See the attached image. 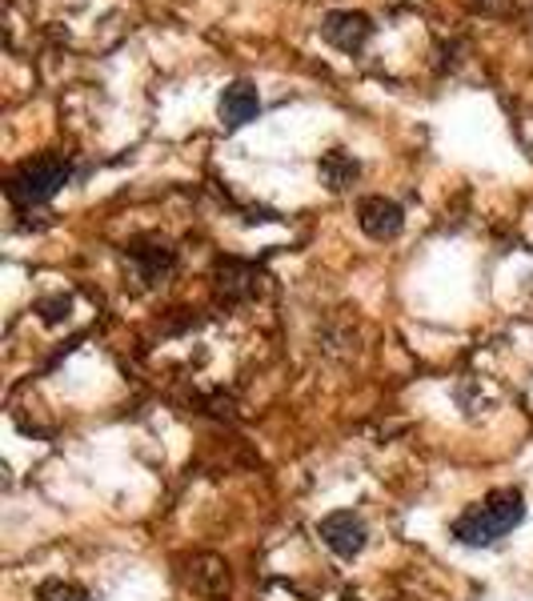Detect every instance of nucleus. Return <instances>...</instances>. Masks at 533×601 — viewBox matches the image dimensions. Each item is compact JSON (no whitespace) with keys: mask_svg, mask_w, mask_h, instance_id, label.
<instances>
[{"mask_svg":"<svg viewBox=\"0 0 533 601\" xmlns=\"http://www.w3.org/2000/svg\"><path fill=\"white\" fill-rule=\"evenodd\" d=\"M521 517H525V497H521V490L501 485V490L485 493L482 505L465 509V514L453 521V538H458L461 545L485 550V545H497L509 529H518Z\"/></svg>","mask_w":533,"mask_h":601,"instance_id":"f257e3e1","label":"nucleus"},{"mask_svg":"<svg viewBox=\"0 0 533 601\" xmlns=\"http://www.w3.org/2000/svg\"><path fill=\"white\" fill-rule=\"evenodd\" d=\"M73 177V165H69V157H57V153H45V157H33L25 160L21 169L9 177V184H4V193H9V201L13 205H21V209H33V205H45L57 189H61L64 181Z\"/></svg>","mask_w":533,"mask_h":601,"instance_id":"f03ea898","label":"nucleus"},{"mask_svg":"<svg viewBox=\"0 0 533 601\" xmlns=\"http://www.w3.org/2000/svg\"><path fill=\"white\" fill-rule=\"evenodd\" d=\"M213 289H217V301H225V305H245L261 293V269L241 257H225L213 269Z\"/></svg>","mask_w":533,"mask_h":601,"instance_id":"7ed1b4c3","label":"nucleus"},{"mask_svg":"<svg viewBox=\"0 0 533 601\" xmlns=\"http://www.w3.org/2000/svg\"><path fill=\"white\" fill-rule=\"evenodd\" d=\"M124 253H129L133 269H137V277L145 285L165 281L177 269V249L169 241H161V237H137L133 245H124Z\"/></svg>","mask_w":533,"mask_h":601,"instance_id":"20e7f679","label":"nucleus"},{"mask_svg":"<svg viewBox=\"0 0 533 601\" xmlns=\"http://www.w3.org/2000/svg\"><path fill=\"white\" fill-rule=\"evenodd\" d=\"M317 533H322V541L337 553V557H358V553L365 550V541H370L365 521H361L358 514H349V509H337V514L322 517Z\"/></svg>","mask_w":533,"mask_h":601,"instance_id":"39448f33","label":"nucleus"},{"mask_svg":"<svg viewBox=\"0 0 533 601\" xmlns=\"http://www.w3.org/2000/svg\"><path fill=\"white\" fill-rule=\"evenodd\" d=\"M358 221L373 241H389V237L401 233L405 213H401V205L389 201V196H365V201L358 205Z\"/></svg>","mask_w":533,"mask_h":601,"instance_id":"423d86ee","label":"nucleus"},{"mask_svg":"<svg viewBox=\"0 0 533 601\" xmlns=\"http://www.w3.org/2000/svg\"><path fill=\"white\" fill-rule=\"evenodd\" d=\"M322 33L329 45H337L341 52H358L365 40H370L373 25L365 13H353V9H337L322 21Z\"/></svg>","mask_w":533,"mask_h":601,"instance_id":"0eeeda50","label":"nucleus"},{"mask_svg":"<svg viewBox=\"0 0 533 601\" xmlns=\"http://www.w3.org/2000/svg\"><path fill=\"white\" fill-rule=\"evenodd\" d=\"M261 112V97L257 88L249 85V81H233V85L221 93V121L225 129H241V124L257 121Z\"/></svg>","mask_w":533,"mask_h":601,"instance_id":"6e6552de","label":"nucleus"},{"mask_svg":"<svg viewBox=\"0 0 533 601\" xmlns=\"http://www.w3.org/2000/svg\"><path fill=\"white\" fill-rule=\"evenodd\" d=\"M189 586L197 589L205 601H225L229 598V565L221 557H197L193 574H189Z\"/></svg>","mask_w":533,"mask_h":601,"instance_id":"1a4fd4ad","label":"nucleus"},{"mask_svg":"<svg viewBox=\"0 0 533 601\" xmlns=\"http://www.w3.org/2000/svg\"><path fill=\"white\" fill-rule=\"evenodd\" d=\"M317 172H322L325 189H334V193H346V189H353V181L361 177V165L349 157V153L334 148V153H325V157H322Z\"/></svg>","mask_w":533,"mask_h":601,"instance_id":"9d476101","label":"nucleus"},{"mask_svg":"<svg viewBox=\"0 0 533 601\" xmlns=\"http://www.w3.org/2000/svg\"><path fill=\"white\" fill-rule=\"evenodd\" d=\"M37 601H93L88 589L73 586V581H61V577H49L37 586Z\"/></svg>","mask_w":533,"mask_h":601,"instance_id":"9b49d317","label":"nucleus"},{"mask_svg":"<svg viewBox=\"0 0 533 601\" xmlns=\"http://www.w3.org/2000/svg\"><path fill=\"white\" fill-rule=\"evenodd\" d=\"M37 313H40V321H45V325H61V321H69V313H73V297H64V293L40 297Z\"/></svg>","mask_w":533,"mask_h":601,"instance_id":"f8f14e48","label":"nucleus"},{"mask_svg":"<svg viewBox=\"0 0 533 601\" xmlns=\"http://www.w3.org/2000/svg\"><path fill=\"white\" fill-rule=\"evenodd\" d=\"M473 4H477L482 13H501V9H506L509 0H473Z\"/></svg>","mask_w":533,"mask_h":601,"instance_id":"ddd939ff","label":"nucleus"},{"mask_svg":"<svg viewBox=\"0 0 533 601\" xmlns=\"http://www.w3.org/2000/svg\"><path fill=\"white\" fill-rule=\"evenodd\" d=\"M341 601H358V598H341Z\"/></svg>","mask_w":533,"mask_h":601,"instance_id":"4468645a","label":"nucleus"}]
</instances>
